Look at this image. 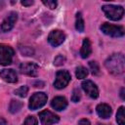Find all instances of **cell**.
Listing matches in <instances>:
<instances>
[{"mask_svg": "<svg viewBox=\"0 0 125 125\" xmlns=\"http://www.w3.org/2000/svg\"><path fill=\"white\" fill-rule=\"evenodd\" d=\"M81 99V93H80V90L78 88H75L72 92V95H71V101L73 103H78Z\"/></svg>", "mask_w": 125, "mask_h": 125, "instance_id": "cell-23", "label": "cell"}, {"mask_svg": "<svg viewBox=\"0 0 125 125\" xmlns=\"http://www.w3.org/2000/svg\"><path fill=\"white\" fill-rule=\"evenodd\" d=\"M43 4L45 5V6H47L48 8H50V9H56L57 8V6H58V3H57V1H51V0H47V1H43Z\"/></svg>", "mask_w": 125, "mask_h": 125, "instance_id": "cell-25", "label": "cell"}, {"mask_svg": "<svg viewBox=\"0 0 125 125\" xmlns=\"http://www.w3.org/2000/svg\"><path fill=\"white\" fill-rule=\"evenodd\" d=\"M47 99H48L47 95L43 92L34 93L31 96V98L29 99V103H28L29 109L35 110V109H38V108L42 107L47 103Z\"/></svg>", "mask_w": 125, "mask_h": 125, "instance_id": "cell-3", "label": "cell"}, {"mask_svg": "<svg viewBox=\"0 0 125 125\" xmlns=\"http://www.w3.org/2000/svg\"><path fill=\"white\" fill-rule=\"evenodd\" d=\"M14 49L6 44H0V64L9 65L12 63L14 57Z\"/></svg>", "mask_w": 125, "mask_h": 125, "instance_id": "cell-4", "label": "cell"}, {"mask_svg": "<svg viewBox=\"0 0 125 125\" xmlns=\"http://www.w3.org/2000/svg\"><path fill=\"white\" fill-rule=\"evenodd\" d=\"M102 10L104 11L105 17L111 21H119L124 15V9L122 8V6L104 5L102 7Z\"/></svg>", "mask_w": 125, "mask_h": 125, "instance_id": "cell-2", "label": "cell"}, {"mask_svg": "<svg viewBox=\"0 0 125 125\" xmlns=\"http://www.w3.org/2000/svg\"><path fill=\"white\" fill-rule=\"evenodd\" d=\"M65 40V34L60 30V29H55L52 30L49 35H48V42L53 46V47H58L61 44L63 43Z\"/></svg>", "mask_w": 125, "mask_h": 125, "instance_id": "cell-7", "label": "cell"}, {"mask_svg": "<svg viewBox=\"0 0 125 125\" xmlns=\"http://www.w3.org/2000/svg\"><path fill=\"white\" fill-rule=\"evenodd\" d=\"M0 125H7V121L5 118L0 117Z\"/></svg>", "mask_w": 125, "mask_h": 125, "instance_id": "cell-28", "label": "cell"}, {"mask_svg": "<svg viewBox=\"0 0 125 125\" xmlns=\"http://www.w3.org/2000/svg\"><path fill=\"white\" fill-rule=\"evenodd\" d=\"M77 125H91V123H90V121L88 119L83 118V119L79 120V122L77 123Z\"/></svg>", "mask_w": 125, "mask_h": 125, "instance_id": "cell-26", "label": "cell"}, {"mask_svg": "<svg viewBox=\"0 0 125 125\" xmlns=\"http://www.w3.org/2000/svg\"><path fill=\"white\" fill-rule=\"evenodd\" d=\"M82 89L84 90V92L92 99H97L99 97V89L97 87V85L91 81V80H85L82 82L81 84Z\"/></svg>", "mask_w": 125, "mask_h": 125, "instance_id": "cell-9", "label": "cell"}, {"mask_svg": "<svg viewBox=\"0 0 125 125\" xmlns=\"http://www.w3.org/2000/svg\"><path fill=\"white\" fill-rule=\"evenodd\" d=\"M70 73L67 70H59L56 74V79L54 81V87L57 89H62L67 86L70 81Z\"/></svg>", "mask_w": 125, "mask_h": 125, "instance_id": "cell-6", "label": "cell"}, {"mask_svg": "<svg viewBox=\"0 0 125 125\" xmlns=\"http://www.w3.org/2000/svg\"><path fill=\"white\" fill-rule=\"evenodd\" d=\"M27 92H28L27 86H21V87L18 88L17 90H15V95H17L21 98H24V97H26Z\"/></svg>", "mask_w": 125, "mask_h": 125, "instance_id": "cell-21", "label": "cell"}, {"mask_svg": "<svg viewBox=\"0 0 125 125\" xmlns=\"http://www.w3.org/2000/svg\"><path fill=\"white\" fill-rule=\"evenodd\" d=\"M104 66L113 75H119L124 72L125 68V58L122 53H114L109 56L105 62Z\"/></svg>", "mask_w": 125, "mask_h": 125, "instance_id": "cell-1", "label": "cell"}, {"mask_svg": "<svg viewBox=\"0 0 125 125\" xmlns=\"http://www.w3.org/2000/svg\"><path fill=\"white\" fill-rule=\"evenodd\" d=\"M116 122L118 125H125V115H124V106H120L116 113Z\"/></svg>", "mask_w": 125, "mask_h": 125, "instance_id": "cell-18", "label": "cell"}, {"mask_svg": "<svg viewBox=\"0 0 125 125\" xmlns=\"http://www.w3.org/2000/svg\"><path fill=\"white\" fill-rule=\"evenodd\" d=\"M22 106H23V104L21 101L12 100L10 103V105H9V110L11 113H16V112H19Z\"/></svg>", "mask_w": 125, "mask_h": 125, "instance_id": "cell-16", "label": "cell"}, {"mask_svg": "<svg viewBox=\"0 0 125 125\" xmlns=\"http://www.w3.org/2000/svg\"><path fill=\"white\" fill-rule=\"evenodd\" d=\"M0 77L9 83H16L18 82V74L12 68H5L0 71Z\"/></svg>", "mask_w": 125, "mask_h": 125, "instance_id": "cell-12", "label": "cell"}, {"mask_svg": "<svg viewBox=\"0 0 125 125\" xmlns=\"http://www.w3.org/2000/svg\"><path fill=\"white\" fill-rule=\"evenodd\" d=\"M92 53V46H91V42L88 38H84L83 42H82V46L80 49V56L83 59L88 58Z\"/></svg>", "mask_w": 125, "mask_h": 125, "instance_id": "cell-15", "label": "cell"}, {"mask_svg": "<svg viewBox=\"0 0 125 125\" xmlns=\"http://www.w3.org/2000/svg\"><path fill=\"white\" fill-rule=\"evenodd\" d=\"M20 70L21 73H23L25 75L35 77L38 74L39 66L35 62H22L20 65Z\"/></svg>", "mask_w": 125, "mask_h": 125, "instance_id": "cell-10", "label": "cell"}, {"mask_svg": "<svg viewBox=\"0 0 125 125\" xmlns=\"http://www.w3.org/2000/svg\"><path fill=\"white\" fill-rule=\"evenodd\" d=\"M75 75L78 79H83L85 77H87L88 75V70L86 67L80 65V66H77L76 67V70H75Z\"/></svg>", "mask_w": 125, "mask_h": 125, "instance_id": "cell-19", "label": "cell"}, {"mask_svg": "<svg viewBox=\"0 0 125 125\" xmlns=\"http://www.w3.org/2000/svg\"><path fill=\"white\" fill-rule=\"evenodd\" d=\"M21 5L27 7V6H31V5L33 4V1H31V0H29V1H24V0H23V1H21Z\"/></svg>", "mask_w": 125, "mask_h": 125, "instance_id": "cell-27", "label": "cell"}, {"mask_svg": "<svg viewBox=\"0 0 125 125\" xmlns=\"http://www.w3.org/2000/svg\"><path fill=\"white\" fill-rule=\"evenodd\" d=\"M84 27H85V24H84V20L82 18V15L81 13H77L76 14V21H75V28L77 31L79 32H83L84 31Z\"/></svg>", "mask_w": 125, "mask_h": 125, "instance_id": "cell-17", "label": "cell"}, {"mask_svg": "<svg viewBox=\"0 0 125 125\" xmlns=\"http://www.w3.org/2000/svg\"><path fill=\"white\" fill-rule=\"evenodd\" d=\"M101 30L108 36L111 37H122L124 36V28L120 25H113L107 22H104L101 25Z\"/></svg>", "mask_w": 125, "mask_h": 125, "instance_id": "cell-5", "label": "cell"}, {"mask_svg": "<svg viewBox=\"0 0 125 125\" xmlns=\"http://www.w3.org/2000/svg\"><path fill=\"white\" fill-rule=\"evenodd\" d=\"M123 92H124V88L121 89V94H120V95H121V98L124 100V94H123Z\"/></svg>", "mask_w": 125, "mask_h": 125, "instance_id": "cell-29", "label": "cell"}, {"mask_svg": "<svg viewBox=\"0 0 125 125\" xmlns=\"http://www.w3.org/2000/svg\"><path fill=\"white\" fill-rule=\"evenodd\" d=\"M64 62H65V58H64L62 55H59V56H57V57L55 58V60H54V64L57 65V66H59V65L63 64Z\"/></svg>", "mask_w": 125, "mask_h": 125, "instance_id": "cell-24", "label": "cell"}, {"mask_svg": "<svg viewBox=\"0 0 125 125\" xmlns=\"http://www.w3.org/2000/svg\"><path fill=\"white\" fill-rule=\"evenodd\" d=\"M51 106L56 110H63L67 106V101L64 97H55L51 102Z\"/></svg>", "mask_w": 125, "mask_h": 125, "instance_id": "cell-14", "label": "cell"}, {"mask_svg": "<svg viewBox=\"0 0 125 125\" xmlns=\"http://www.w3.org/2000/svg\"><path fill=\"white\" fill-rule=\"evenodd\" d=\"M17 20H18V14L16 12L9 13L8 16L3 20L2 23H1V29H2V31H4V32L10 31L14 27Z\"/></svg>", "mask_w": 125, "mask_h": 125, "instance_id": "cell-11", "label": "cell"}, {"mask_svg": "<svg viewBox=\"0 0 125 125\" xmlns=\"http://www.w3.org/2000/svg\"><path fill=\"white\" fill-rule=\"evenodd\" d=\"M22 125H38V120H37V118L35 116L28 115L25 118V120H24Z\"/></svg>", "mask_w": 125, "mask_h": 125, "instance_id": "cell-22", "label": "cell"}, {"mask_svg": "<svg viewBox=\"0 0 125 125\" xmlns=\"http://www.w3.org/2000/svg\"><path fill=\"white\" fill-rule=\"evenodd\" d=\"M39 118L42 125H53L60 121V117L50 110H43L39 112Z\"/></svg>", "mask_w": 125, "mask_h": 125, "instance_id": "cell-8", "label": "cell"}, {"mask_svg": "<svg viewBox=\"0 0 125 125\" xmlns=\"http://www.w3.org/2000/svg\"><path fill=\"white\" fill-rule=\"evenodd\" d=\"M89 67H90V69H91V71L94 75H99L100 74V66H99L97 62H94V61L89 62Z\"/></svg>", "mask_w": 125, "mask_h": 125, "instance_id": "cell-20", "label": "cell"}, {"mask_svg": "<svg viewBox=\"0 0 125 125\" xmlns=\"http://www.w3.org/2000/svg\"><path fill=\"white\" fill-rule=\"evenodd\" d=\"M96 111H97V114L101 118H104V119L108 118L112 112L111 107L107 104H99L96 107Z\"/></svg>", "mask_w": 125, "mask_h": 125, "instance_id": "cell-13", "label": "cell"}, {"mask_svg": "<svg viewBox=\"0 0 125 125\" xmlns=\"http://www.w3.org/2000/svg\"><path fill=\"white\" fill-rule=\"evenodd\" d=\"M98 125H109V124H101V123H100V124H98Z\"/></svg>", "mask_w": 125, "mask_h": 125, "instance_id": "cell-30", "label": "cell"}]
</instances>
